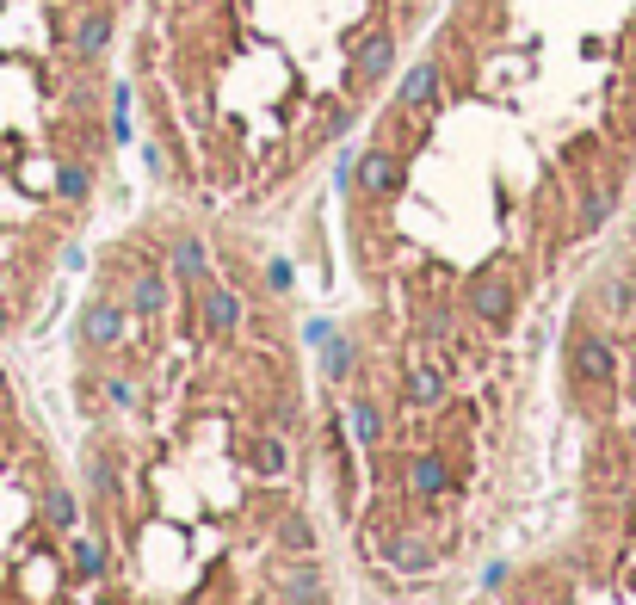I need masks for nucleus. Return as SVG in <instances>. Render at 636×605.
<instances>
[{"label": "nucleus", "mask_w": 636, "mask_h": 605, "mask_svg": "<svg viewBox=\"0 0 636 605\" xmlns=\"http://www.w3.org/2000/svg\"><path fill=\"white\" fill-rule=\"evenodd\" d=\"M278 544H285V550H309V544H315V531H309V519H303V513H291L285 525H278Z\"/></svg>", "instance_id": "nucleus-11"}, {"label": "nucleus", "mask_w": 636, "mask_h": 605, "mask_svg": "<svg viewBox=\"0 0 636 605\" xmlns=\"http://www.w3.org/2000/svg\"><path fill=\"white\" fill-rule=\"evenodd\" d=\"M254 470L278 476V470H285V445H278V439H254Z\"/></svg>", "instance_id": "nucleus-13"}, {"label": "nucleus", "mask_w": 636, "mask_h": 605, "mask_svg": "<svg viewBox=\"0 0 636 605\" xmlns=\"http://www.w3.org/2000/svg\"><path fill=\"white\" fill-rule=\"evenodd\" d=\"M210 272V254H204V241L198 235H180L173 241V278H186V284H204Z\"/></svg>", "instance_id": "nucleus-4"}, {"label": "nucleus", "mask_w": 636, "mask_h": 605, "mask_svg": "<svg viewBox=\"0 0 636 605\" xmlns=\"http://www.w3.org/2000/svg\"><path fill=\"white\" fill-rule=\"evenodd\" d=\"M50 519H56V525H75V501H68V494H62V488L50 494Z\"/></svg>", "instance_id": "nucleus-15"}, {"label": "nucleus", "mask_w": 636, "mask_h": 605, "mask_svg": "<svg viewBox=\"0 0 636 605\" xmlns=\"http://www.w3.org/2000/svg\"><path fill=\"white\" fill-rule=\"evenodd\" d=\"M346 426H352V439H365V445H371V439H383V433H377V408H371V402H352Z\"/></svg>", "instance_id": "nucleus-10"}, {"label": "nucleus", "mask_w": 636, "mask_h": 605, "mask_svg": "<svg viewBox=\"0 0 636 605\" xmlns=\"http://www.w3.org/2000/svg\"><path fill=\"white\" fill-rule=\"evenodd\" d=\"M612 365H618V352H612L606 334H581V340H575V377H581V383H606Z\"/></svg>", "instance_id": "nucleus-2"}, {"label": "nucleus", "mask_w": 636, "mask_h": 605, "mask_svg": "<svg viewBox=\"0 0 636 605\" xmlns=\"http://www.w3.org/2000/svg\"><path fill=\"white\" fill-rule=\"evenodd\" d=\"M470 309L482 315V322H507L513 315V284L507 278H476L470 284Z\"/></svg>", "instance_id": "nucleus-3"}, {"label": "nucleus", "mask_w": 636, "mask_h": 605, "mask_svg": "<svg viewBox=\"0 0 636 605\" xmlns=\"http://www.w3.org/2000/svg\"><path fill=\"white\" fill-rule=\"evenodd\" d=\"M285 599L315 605V599H322V575H315V568H291V575H285Z\"/></svg>", "instance_id": "nucleus-8"}, {"label": "nucleus", "mask_w": 636, "mask_h": 605, "mask_svg": "<svg viewBox=\"0 0 636 605\" xmlns=\"http://www.w3.org/2000/svg\"><path fill=\"white\" fill-rule=\"evenodd\" d=\"M118 328H124V315H118L112 303H93V309L81 315V334H87L93 346H105V340H118Z\"/></svg>", "instance_id": "nucleus-5"}, {"label": "nucleus", "mask_w": 636, "mask_h": 605, "mask_svg": "<svg viewBox=\"0 0 636 605\" xmlns=\"http://www.w3.org/2000/svg\"><path fill=\"white\" fill-rule=\"evenodd\" d=\"M75 562H81V575H99V568H105V556H99V544H93V538H81V544H75Z\"/></svg>", "instance_id": "nucleus-14"}, {"label": "nucleus", "mask_w": 636, "mask_h": 605, "mask_svg": "<svg viewBox=\"0 0 636 605\" xmlns=\"http://www.w3.org/2000/svg\"><path fill=\"white\" fill-rule=\"evenodd\" d=\"M161 297H167V284H161L155 272H143V278H136V291H130L136 309H161Z\"/></svg>", "instance_id": "nucleus-12"}, {"label": "nucleus", "mask_w": 636, "mask_h": 605, "mask_svg": "<svg viewBox=\"0 0 636 605\" xmlns=\"http://www.w3.org/2000/svg\"><path fill=\"white\" fill-rule=\"evenodd\" d=\"M445 482H451V470H445V457H439V451L414 457V494H439Z\"/></svg>", "instance_id": "nucleus-6"}, {"label": "nucleus", "mask_w": 636, "mask_h": 605, "mask_svg": "<svg viewBox=\"0 0 636 605\" xmlns=\"http://www.w3.org/2000/svg\"><path fill=\"white\" fill-rule=\"evenodd\" d=\"M198 322H204V334H235V322H241V297L223 291V284H204V297H198Z\"/></svg>", "instance_id": "nucleus-1"}, {"label": "nucleus", "mask_w": 636, "mask_h": 605, "mask_svg": "<svg viewBox=\"0 0 636 605\" xmlns=\"http://www.w3.org/2000/svg\"><path fill=\"white\" fill-rule=\"evenodd\" d=\"M408 402H420V408H433V402H445V383H439L433 371H414V377H408Z\"/></svg>", "instance_id": "nucleus-9"}, {"label": "nucleus", "mask_w": 636, "mask_h": 605, "mask_svg": "<svg viewBox=\"0 0 636 605\" xmlns=\"http://www.w3.org/2000/svg\"><path fill=\"white\" fill-rule=\"evenodd\" d=\"M390 562H396V568H427V562H433V544H420V538H390Z\"/></svg>", "instance_id": "nucleus-7"}]
</instances>
